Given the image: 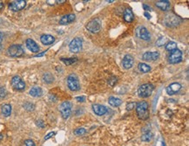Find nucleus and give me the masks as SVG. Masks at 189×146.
I'll use <instances>...</instances> for the list:
<instances>
[{
    "label": "nucleus",
    "mask_w": 189,
    "mask_h": 146,
    "mask_svg": "<svg viewBox=\"0 0 189 146\" xmlns=\"http://www.w3.org/2000/svg\"><path fill=\"white\" fill-rule=\"evenodd\" d=\"M149 107L148 103L145 101H141L136 104L137 115L140 120H147L149 118Z\"/></svg>",
    "instance_id": "f257e3e1"
},
{
    "label": "nucleus",
    "mask_w": 189,
    "mask_h": 146,
    "mask_svg": "<svg viewBox=\"0 0 189 146\" xmlns=\"http://www.w3.org/2000/svg\"><path fill=\"white\" fill-rule=\"evenodd\" d=\"M3 37H4L3 33L0 32V44H1V42H2V40H3Z\"/></svg>",
    "instance_id": "a19ab883"
},
{
    "label": "nucleus",
    "mask_w": 189,
    "mask_h": 146,
    "mask_svg": "<svg viewBox=\"0 0 189 146\" xmlns=\"http://www.w3.org/2000/svg\"><path fill=\"white\" fill-rule=\"evenodd\" d=\"M144 15L146 17V18H147V19H150V18H151V15H150L149 13H147V12H145V13H144Z\"/></svg>",
    "instance_id": "ea45409f"
},
{
    "label": "nucleus",
    "mask_w": 189,
    "mask_h": 146,
    "mask_svg": "<svg viewBox=\"0 0 189 146\" xmlns=\"http://www.w3.org/2000/svg\"><path fill=\"white\" fill-rule=\"evenodd\" d=\"M2 113L4 116H9L12 114V106L10 104H4L2 106Z\"/></svg>",
    "instance_id": "b1692460"
},
{
    "label": "nucleus",
    "mask_w": 189,
    "mask_h": 146,
    "mask_svg": "<svg viewBox=\"0 0 189 146\" xmlns=\"http://www.w3.org/2000/svg\"><path fill=\"white\" fill-rule=\"evenodd\" d=\"M40 40L44 45L49 46V45H51L55 41V38L53 36L50 35V34H44V35L41 36Z\"/></svg>",
    "instance_id": "a211bd4d"
},
{
    "label": "nucleus",
    "mask_w": 189,
    "mask_h": 146,
    "mask_svg": "<svg viewBox=\"0 0 189 146\" xmlns=\"http://www.w3.org/2000/svg\"><path fill=\"white\" fill-rule=\"evenodd\" d=\"M43 80L45 82H46V83H51L53 80H54V77H53V75L51 74H50V73H46L44 75H43Z\"/></svg>",
    "instance_id": "a878e982"
},
{
    "label": "nucleus",
    "mask_w": 189,
    "mask_h": 146,
    "mask_svg": "<svg viewBox=\"0 0 189 146\" xmlns=\"http://www.w3.org/2000/svg\"><path fill=\"white\" fill-rule=\"evenodd\" d=\"M133 62H134L133 57L132 55L127 54V55H126V56L123 58V60H122V66H124V68L129 69V68H131V67L133 66Z\"/></svg>",
    "instance_id": "2eb2a0df"
},
{
    "label": "nucleus",
    "mask_w": 189,
    "mask_h": 146,
    "mask_svg": "<svg viewBox=\"0 0 189 146\" xmlns=\"http://www.w3.org/2000/svg\"><path fill=\"white\" fill-rule=\"evenodd\" d=\"M2 139H3V135H2V134H0V141H1Z\"/></svg>",
    "instance_id": "37998d69"
},
{
    "label": "nucleus",
    "mask_w": 189,
    "mask_h": 146,
    "mask_svg": "<svg viewBox=\"0 0 189 146\" xmlns=\"http://www.w3.org/2000/svg\"><path fill=\"white\" fill-rule=\"evenodd\" d=\"M4 8V4L2 2H0V12L2 11V9Z\"/></svg>",
    "instance_id": "79ce46f5"
},
{
    "label": "nucleus",
    "mask_w": 189,
    "mask_h": 146,
    "mask_svg": "<svg viewBox=\"0 0 189 146\" xmlns=\"http://www.w3.org/2000/svg\"><path fill=\"white\" fill-rule=\"evenodd\" d=\"M54 135H55V132H50L47 136L45 137V140H47V139H49V138H51V137H53Z\"/></svg>",
    "instance_id": "e433bc0d"
},
{
    "label": "nucleus",
    "mask_w": 189,
    "mask_h": 146,
    "mask_svg": "<svg viewBox=\"0 0 189 146\" xmlns=\"http://www.w3.org/2000/svg\"><path fill=\"white\" fill-rule=\"evenodd\" d=\"M108 102H109V104H110L111 106H112V107H118V106L121 105L122 101L119 98L111 96L108 99Z\"/></svg>",
    "instance_id": "5701e85b"
},
{
    "label": "nucleus",
    "mask_w": 189,
    "mask_h": 146,
    "mask_svg": "<svg viewBox=\"0 0 189 146\" xmlns=\"http://www.w3.org/2000/svg\"><path fill=\"white\" fill-rule=\"evenodd\" d=\"M165 42H166V38L165 37H160L157 40L156 45H157L158 47H161V46H163L165 44Z\"/></svg>",
    "instance_id": "2f4dec72"
},
{
    "label": "nucleus",
    "mask_w": 189,
    "mask_h": 146,
    "mask_svg": "<svg viewBox=\"0 0 189 146\" xmlns=\"http://www.w3.org/2000/svg\"><path fill=\"white\" fill-rule=\"evenodd\" d=\"M152 137H153V135L151 132H146L142 135L141 140L144 142H149L152 139Z\"/></svg>",
    "instance_id": "cd10ccee"
},
{
    "label": "nucleus",
    "mask_w": 189,
    "mask_h": 146,
    "mask_svg": "<svg viewBox=\"0 0 189 146\" xmlns=\"http://www.w3.org/2000/svg\"><path fill=\"white\" fill-rule=\"evenodd\" d=\"M25 44H26L27 48L29 49L31 52H32V53H38L39 51V47L38 46V44L33 39H26Z\"/></svg>",
    "instance_id": "dca6fc26"
},
{
    "label": "nucleus",
    "mask_w": 189,
    "mask_h": 146,
    "mask_svg": "<svg viewBox=\"0 0 189 146\" xmlns=\"http://www.w3.org/2000/svg\"><path fill=\"white\" fill-rule=\"evenodd\" d=\"M36 124H37L38 127H40V128H44V127H45V123H44V122L41 121V120H38V121L36 122Z\"/></svg>",
    "instance_id": "f704fd0d"
},
{
    "label": "nucleus",
    "mask_w": 189,
    "mask_h": 146,
    "mask_svg": "<svg viewBox=\"0 0 189 146\" xmlns=\"http://www.w3.org/2000/svg\"><path fill=\"white\" fill-rule=\"evenodd\" d=\"M135 34H136V36L138 38L141 39L143 40L148 41L151 39L150 33L147 31V29L146 27H144V26H139V27H137L136 30H135Z\"/></svg>",
    "instance_id": "1a4fd4ad"
},
{
    "label": "nucleus",
    "mask_w": 189,
    "mask_h": 146,
    "mask_svg": "<svg viewBox=\"0 0 189 146\" xmlns=\"http://www.w3.org/2000/svg\"><path fill=\"white\" fill-rule=\"evenodd\" d=\"M12 85L16 90H23L25 88V83L19 76H14L12 79Z\"/></svg>",
    "instance_id": "f8f14e48"
},
{
    "label": "nucleus",
    "mask_w": 189,
    "mask_h": 146,
    "mask_svg": "<svg viewBox=\"0 0 189 146\" xmlns=\"http://www.w3.org/2000/svg\"><path fill=\"white\" fill-rule=\"evenodd\" d=\"M6 89L4 87H0V98H4L6 96Z\"/></svg>",
    "instance_id": "473e14b6"
},
{
    "label": "nucleus",
    "mask_w": 189,
    "mask_h": 146,
    "mask_svg": "<svg viewBox=\"0 0 189 146\" xmlns=\"http://www.w3.org/2000/svg\"><path fill=\"white\" fill-rule=\"evenodd\" d=\"M124 19L126 20L127 23H130V22H132L134 19V15H133V13L131 9L127 8V9L125 10V12H124Z\"/></svg>",
    "instance_id": "4be33fe9"
},
{
    "label": "nucleus",
    "mask_w": 189,
    "mask_h": 146,
    "mask_svg": "<svg viewBox=\"0 0 189 146\" xmlns=\"http://www.w3.org/2000/svg\"><path fill=\"white\" fill-rule=\"evenodd\" d=\"M75 15L74 14H67V15H64L63 16L60 20H59V24L60 25H68L72 22H73L75 20Z\"/></svg>",
    "instance_id": "6ab92c4d"
},
{
    "label": "nucleus",
    "mask_w": 189,
    "mask_h": 146,
    "mask_svg": "<svg viewBox=\"0 0 189 146\" xmlns=\"http://www.w3.org/2000/svg\"><path fill=\"white\" fill-rule=\"evenodd\" d=\"M69 49L72 53H79L82 49V40L80 38H75L73 39L70 44H69Z\"/></svg>",
    "instance_id": "9d476101"
},
{
    "label": "nucleus",
    "mask_w": 189,
    "mask_h": 146,
    "mask_svg": "<svg viewBox=\"0 0 189 146\" xmlns=\"http://www.w3.org/2000/svg\"><path fill=\"white\" fill-rule=\"evenodd\" d=\"M0 49H2V46H1V44H0Z\"/></svg>",
    "instance_id": "c03bdc74"
},
{
    "label": "nucleus",
    "mask_w": 189,
    "mask_h": 146,
    "mask_svg": "<svg viewBox=\"0 0 189 146\" xmlns=\"http://www.w3.org/2000/svg\"><path fill=\"white\" fill-rule=\"evenodd\" d=\"M67 85L68 88L72 90V91H78L80 88V84H79V79L77 77V75L75 74H70L67 77Z\"/></svg>",
    "instance_id": "39448f33"
},
{
    "label": "nucleus",
    "mask_w": 189,
    "mask_h": 146,
    "mask_svg": "<svg viewBox=\"0 0 189 146\" xmlns=\"http://www.w3.org/2000/svg\"><path fill=\"white\" fill-rule=\"evenodd\" d=\"M101 20L98 18L91 20L87 25H86V29L93 33H98L101 29Z\"/></svg>",
    "instance_id": "20e7f679"
},
{
    "label": "nucleus",
    "mask_w": 189,
    "mask_h": 146,
    "mask_svg": "<svg viewBox=\"0 0 189 146\" xmlns=\"http://www.w3.org/2000/svg\"><path fill=\"white\" fill-rule=\"evenodd\" d=\"M72 105L70 101H66L61 103V105L59 106V111L64 119L69 118V116L71 115V113H72Z\"/></svg>",
    "instance_id": "423d86ee"
},
{
    "label": "nucleus",
    "mask_w": 189,
    "mask_h": 146,
    "mask_svg": "<svg viewBox=\"0 0 189 146\" xmlns=\"http://www.w3.org/2000/svg\"><path fill=\"white\" fill-rule=\"evenodd\" d=\"M156 6L161 11H168L170 9V2L167 0H160L156 2Z\"/></svg>",
    "instance_id": "aec40b11"
},
{
    "label": "nucleus",
    "mask_w": 189,
    "mask_h": 146,
    "mask_svg": "<svg viewBox=\"0 0 189 146\" xmlns=\"http://www.w3.org/2000/svg\"><path fill=\"white\" fill-rule=\"evenodd\" d=\"M24 108L26 110H28V111H32L33 110H34V108H35V106L31 103V102H25V104H24Z\"/></svg>",
    "instance_id": "c756f323"
},
{
    "label": "nucleus",
    "mask_w": 189,
    "mask_h": 146,
    "mask_svg": "<svg viewBox=\"0 0 189 146\" xmlns=\"http://www.w3.org/2000/svg\"><path fill=\"white\" fill-rule=\"evenodd\" d=\"M180 89H181V85L178 82H173L167 88V93L169 96H173L177 94Z\"/></svg>",
    "instance_id": "4468645a"
},
{
    "label": "nucleus",
    "mask_w": 189,
    "mask_h": 146,
    "mask_svg": "<svg viewBox=\"0 0 189 146\" xmlns=\"http://www.w3.org/2000/svg\"><path fill=\"white\" fill-rule=\"evenodd\" d=\"M154 89V87L153 84H151V83L143 84L138 89V95L141 98L149 97L153 94Z\"/></svg>",
    "instance_id": "f03ea898"
},
{
    "label": "nucleus",
    "mask_w": 189,
    "mask_h": 146,
    "mask_svg": "<svg viewBox=\"0 0 189 146\" xmlns=\"http://www.w3.org/2000/svg\"><path fill=\"white\" fill-rule=\"evenodd\" d=\"M29 94L33 97H40L43 95V90L39 87H33L31 88Z\"/></svg>",
    "instance_id": "412c9836"
},
{
    "label": "nucleus",
    "mask_w": 189,
    "mask_h": 146,
    "mask_svg": "<svg viewBox=\"0 0 189 146\" xmlns=\"http://www.w3.org/2000/svg\"><path fill=\"white\" fill-rule=\"evenodd\" d=\"M7 53L12 57H20L24 54V49L20 45H12L8 48Z\"/></svg>",
    "instance_id": "6e6552de"
},
{
    "label": "nucleus",
    "mask_w": 189,
    "mask_h": 146,
    "mask_svg": "<svg viewBox=\"0 0 189 146\" xmlns=\"http://www.w3.org/2000/svg\"><path fill=\"white\" fill-rule=\"evenodd\" d=\"M25 146H36L35 145V144H34V142L31 140V139H27V140H25Z\"/></svg>",
    "instance_id": "72a5a7b5"
},
{
    "label": "nucleus",
    "mask_w": 189,
    "mask_h": 146,
    "mask_svg": "<svg viewBox=\"0 0 189 146\" xmlns=\"http://www.w3.org/2000/svg\"><path fill=\"white\" fill-rule=\"evenodd\" d=\"M85 133H86V130L84 128H79V129L74 130V134L76 136H82V135H84Z\"/></svg>",
    "instance_id": "7c9ffc66"
},
{
    "label": "nucleus",
    "mask_w": 189,
    "mask_h": 146,
    "mask_svg": "<svg viewBox=\"0 0 189 146\" xmlns=\"http://www.w3.org/2000/svg\"><path fill=\"white\" fill-rule=\"evenodd\" d=\"M159 53L158 52H146L142 55V59L146 61H154L159 59Z\"/></svg>",
    "instance_id": "ddd939ff"
},
{
    "label": "nucleus",
    "mask_w": 189,
    "mask_h": 146,
    "mask_svg": "<svg viewBox=\"0 0 189 146\" xmlns=\"http://www.w3.org/2000/svg\"><path fill=\"white\" fill-rule=\"evenodd\" d=\"M181 22V19L180 17L175 15L174 13H168L165 16L164 18V24L168 27H175L179 26Z\"/></svg>",
    "instance_id": "7ed1b4c3"
},
{
    "label": "nucleus",
    "mask_w": 189,
    "mask_h": 146,
    "mask_svg": "<svg viewBox=\"0 0 189 146\" xmlns=\"http://www.w3.org/2000/svg\"><path fill=\"white\" fill-rule=\"evenodd\" d=\"M78 60L76 58H69V59H64V58H62L61 59V61H63L64 63L66 66H70L73 63H75Z\"/></svg>",
    "instance_id": "bb28decb"
},
{
    "label": "nucleus",
    "mask_w": 189,
    "mask_h": 146,
    "mask_svg": "<svg viewBox=\"0 0 189 146\" xmlns=\"http://www.w3.org/2000/svg\"><path fill=\"white\" fill-rule=\"evenodd\" d=\"M181 59H182V53L179 49H175L172 51L168 56V61L171 64L179 63L180 61H181Z\"/></svg>",
    "instance_id": "0eeeda50"
},
{
    "label": "nucleus",
    "mask_w": 189,
    "mask_h": 146,
    "mask_svg": "<svg viewBox=\"0 0 189 146\" xmlns=\"http://www.w3.org/2000/svg\"><path fill=\"white\" fill-rule=\"evenodd\" d=\"M25 5H26V2L25 0H17V1L12 2L9 4V8L13 12H17L24 9Z\"/></svg>",
    "instance_id": "9b49d317"
},
{
    "label": "nucleus",
    "mask_w": 189,
    "mask_h": 146,
    "mask_svg": "<svg viewBox=\"0 0 189 146\" xmlns=\"http://www.w3.org/2000/svg\"><path fill=\"white\" fill-rule=\"evenodd\" d=\"M138 68L142 73H148L151 70V66L146 63H140L138 66Z\"/></svg>",
    "instance_id": "393cba45"
},
{
    "label": "nucleus",
    "mask_w": 189,
    "mask_h": 146,
    "mask_svg": "<svg viewBox=\"0 0 189 146\" xmlns=\"http://www.w3.org/2000/svg\"><path fill=\"white\" fill-rule=\"evenodd\" d=\"M93 110L98 115H103L107 112V109L100 104H93Z\"/></svg>",
    "instance_id": "f3484780"
},
{
    "label": "nucleus",
    "mask_w": 189,
    "mask_h": 146,
    "mask_svg": "<svg viewBox=\"0 0 189 146\" xmlns=\"http://www.w3.org/2000/svg\"><path fill=\"white\" fill-rule=\"evenodd\" d=\"M166 49H167V51L172 52L173 50L177 49V44H176L175 42H173V41H171V42H169V43H167V44L166 45Z\"/></svg>",
    "instance_id": "c85d7f7f"
},
{
    "label": "nucleus",
    "mask_w": 189,
    "mask_h": 146,
    "mask_svg": "<svg viewBox=\"0 0 189 146\" xmlns=\"http://www.w3.org/2000/svg\"><path fill=\"white\" fill-rule=\"evenodd\" d=\"M134 107H135V103H130V104L126 105V110H132Z\"/></svg>",
    "instance_id": "c9c22d12"
},
{
    "label": "nucleus",
    "mask_w": 189,
    "mask_h": 146,
    "mask_svg": "<svg viewBox=\"0 0 189 146\" xmlns=\"http://www.w3.org/2000/svg\"><path fill=\"white\" fill-rule=\"evenodd\" d=\"M76 100H77L78 101H81V102H83V101H85V96H78V97H76Z\"/></svg>",
    "instance_id": "4c0bfd02"
},
{
    "label": "nucleus",
    "mask_w": 189,
    "mask_h": 146,
    "mask_svg": "<svg viewBox=\"0 0 189 146\" xmlns=\"http://www.w3.org/2000/svg\"><path fill=\"white\" fill-rule=\"evenodd\" d=\"M143 8L146 10V11H151L152 9H151V7H149L148 5H146V4H143Z\"/></svg>",
    "instance_id": "58836bf2"
}]
</instances>
